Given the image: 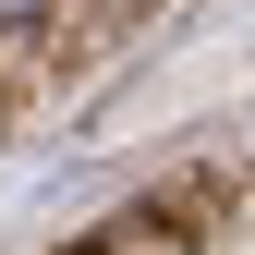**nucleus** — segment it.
<instances>
[{
  "instance_id": "obj_1",
  "label": "nucleus",
  "mask_w": 255,
  "mask_h": 255,
  "mask_svg": "<svg viewBox=\"0 0 255 255\" xmlns=\"http://www.w3.org/2000/svg\"><path fill=\"white\" fill-rule=\"evenodd\" d=\"M219 219H231V170H182L170 195H146V207L110 219V255H182V243H207Z\"/></svg>"
},
{
  "instance_id": "obj_3",
  "label": "nucleus",
  "mask_w": 255,
  "mask_h": 255,
  "mask_svg": "<svg viewBox=\"0 0 255 255\" xmlns=\"http://www.w3.org/2000/svg\"><path fill=\"white\" fill-rule=\"evenodd\" d=\"M0 134H12V85H0Z\"/></svg>"
},
{
  "instance_id": "obj_2",
  "label": "nucleus",
  "mask_w": 255,
  "mask_h": 255,
  "mask_svg": "<svg viewBox=\"0 0 255 255\" xmlns=\"http://www.w3.org/2000/svg\"><path fill=\"white\" fill-rule=\"evenodd\" d=\"M0 37H12V49H49L61 37V0H0Z\"/></svg>"
}]
</instances>
